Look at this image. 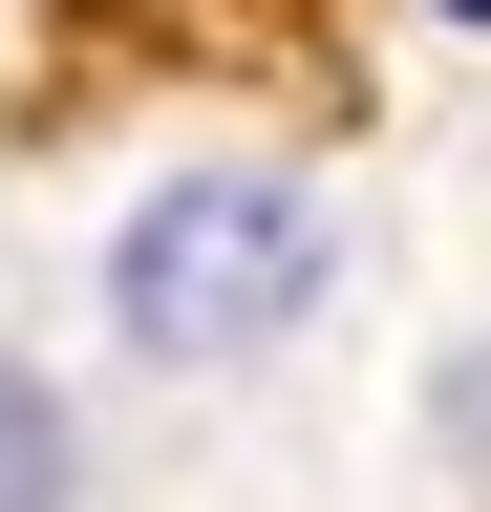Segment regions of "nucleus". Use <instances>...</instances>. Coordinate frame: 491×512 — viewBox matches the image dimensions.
I'll list each match as a JSON object with an SVG mask.
<instances>
[{"label": "nucleus", "mask_w": 491, "mask_h": 512, "mask_svg": "<svg viewBox=\"0 0 491 512\" xmlns=\"http://www.w3.org/2000/svg\"><path fill=\"white\" fill-rule=\"evenodd\" d=\"M299 299H321V192L299 171H171L107 235V342L129 363H257Z\"/></svg>", "instance_id": "obj_1"}, {"label": "nucleus", "mask_w": 491, "mask_h": 512, "mask_svg": "<svg viewBox=\"0 0 491 512\" xmlns=\"http://www.w3.org/2000/svg\"><path fill=\"white\" fill-rule=\"evenodd\" d=\"M86 491V427H65V384L43 363H0V512H65Z\"/></svg>", "instance_id": "obj_2"}]
</instances>
